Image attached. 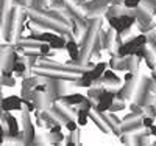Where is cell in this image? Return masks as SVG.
Masks as SVG:
<instances>
[{"label": "cell", "mask_w": 156, "mask_h": 146, "mask_svg": "<svg viewBox=\"0 0 156 146\" xmlns=\"http://www.w3.org/2000/svg\"><path fill=\"white\" fill-rule=\"evenodd\" d=\"M115 100V92L111 90V89H103V92L100 93L98 100H97V104H95V110L105 114V112H109V107L111 104L114 103Z\"/></svg>", "instance_id": "obj_1"}, {"label": "cell", "mask_w": 156, "mask_h": 146, "mask_svg": "<svg viewBox=\"0 0 156 146\" xmlns=\"http://www.w3.org/2000/svg\"><path fill=\"white\" fill-rule=\"evenodd\" d=\"M0 107H2V112L22 110L23 101L17 95H11V97H6V98H0Z\"/></svg>", "instance_id": "obj_2"}, {"label": "cell", "mask_w": 156, "mask_h": 146, "mask_svg": "<svg viewBox=\"0 0 156 146\" xmlns=\"http://www.w3.org/2000/svg\"><path fill=\"white\" fill-rule=\"evenodd\" d=\"M106 69H108V64H106V62H98L97 65H94L92 70H87L86 73H87V76L95 83V81H100V78L103 76V72H105Z\"/></svg>", "instance_id": "obj_3"}, {"label": "cell", "mask_w": 156, "mask_h": 146, "mask_svg": "<svg viewBox=\"0 0 156 146\" xmlns=\"http://www.w3.org/2000/svg\"><path fill=\"white\" fill-rule=\"evenodd\" d=\"M59 100L62 103H66L69 106H78L81 104L84 100H86V95H81V93H72V95H62L59 97Z\"/></svg>", "instance_id": "obj_4"}, {"label": "cell", "mask_w": 156, "mask_h": 146, "mask_svg": "<svg viewBox=\"0 0 156 146\" xmlns=\"http://www.w3.org/2000/svg\"><path fill=\"white\" fill-rule=\"evenodd\" d=\"M134 44L131 42V39L129 41H126L125 44H120L119 45V50H117V55H119V58H125V56H133L134 55Z\"/></svg>", "instance_id": "obj_5"}, {"label": "cell", "mask_w": 156, "mask_h": 146, "mask_svg": "<svg viewBox=\"0 0 156 146\" xmlns=\"http://www.w3.org/2000/svg\"><path fill=\"white\" fill-rule=\"evenodd\" d=\"M3 118H5V123H6V129L5 131H8L11 135H17V132H19L17 120L12 115H9L8 112H6V115H3Z\"/></svg>", "instance_id": "obj_6"}, {"label": "cell", "mask_w": 156, "mask_h": 146, "mask_svg": "<svg viewBox=\"0 0 156 146\" xmlns=\"http://www.w3.org/2000/svg\"><path fill=\"white\" fill-rule=\"evenodd\" d=\"M67 50L69 53V58L72 61H78V58H80V45H78L75 41H72V39H69V41L66 42V47H64Z\"/></svg>", "instance_id": "obj_7"}, {"label": "cell", "mask_w": 156, "mask_h": 146, "mask_svg": "<svg viewBox=\"0 0 156 146\" xmlns=\"http://www.w3.org/2000/svg\"><path fill=\"white\" fill-rule=\"evenodd\" d=\"M119 22H120V30H122V34H123L125 31H128L134 25L136 17L134 16H128V14H119Z\"/></svg>", "instance_id": "obj_8"}, {"label": "cell", "mask_w": 156, "mask_h": 146, "mask_svg": "<svg viewBox=\"0 0 156 146\" xmlns=\"http://www.w3.org/2000/svg\"><path fill=\"white\" fill-rule=\"evenodd\" d=\"M103 81H105V84L108 86H120V78L119 76H115V73L112 70H105L103 72Z\"/></svg>", "instance_id": "obj_9"}, {"label": "cell", "mask_w": 156, "mask_h": 146, "mask_svg": "<svg viewBox=\"0 0 156 146\" xmlns=\"http://www.w3.org/2000/svg\"><path fill=\"white\" fill-rule=\"evenodd\" d=\"M58 34L56 33H51V31H45V33H34L31 34V39H34V41L37 42H50L53 37H56Z\"/></svg>", "instance_id": "obj_10"}, {"label": "cell", "mask_w": 156, "mask_h": 146, "mask_svg": "<svg viewBox=\"0 0 156 146\" xmlns=\"http://www.w3.org/2000/svg\"><path fill=\"white\" fill-rule=\"evenodd\" d=\"M66 42H67V41H66L62 36H56V37H53V39L48 42V45H50L51 50H61V48L66 47Z\"/></svg>", "instance_id": "obj_11"}, {"label": "cell", "mask_w": 156, "mask_h": 146, "mask_svg": "<svg viewBox=\"0 0 156 146\" xmlns=\"http://www.w3.org/2000/svg\"><path fill=\"white\" fill-rule=\"evenodd\" d=\"M92 84H94V81L87 76L86 72H84L80 78H76V79H75V86H78V87H87V89H89Z\"/></svg>", "instance_id": "obj_12"}, {"label": "cell", "mask_w": 156, "mask_h": 146, "mask_svg": "<svg viewBox=\"0 0 156 146\" xmlns=\"http://www.w3.org/2000/svg\"><path fill=\"white\" fill-rule=\"evenodd\" d=\"M87 120H89V112L84 110V109L78 110V114H76V123H78V126H86Z\"/></svg>", "instance_id": "obj_13"}, {"label": "cell", "mask_w": 156, "mask_h": 146, "mask_svg": "<svg viewBox=\"0 0 156 146\" xmlns=\"http://www.w3.org/2000/svg\"><path fill=\"white\" fill-rule=\"evenodd\" d=\"M131 42L134 44L136 48H137V47H145L147 42H148V37H147L145 34H137V36L131 37Z\"/></svg>", "instance_id": "obj_14"}, {"label": "cell", "mask_w": 156, "mask_h": 146, "mask_svg": "<svg viewBox=\"0 0 156 146\" xmlns=\"http://www.w3.org/2000/svg\"><path fill=\"white\" fill-rule=\"evenodd\" d=\"M103 89H105V87H94L92 89V86H90L89 87V92H87V98L92 100V101H97L98 97H100V93L103 92Z\"/></svg>", "instance_id": "obj_15"}, {"label": "cell", "mask_w": 156, "mask_h": 146, "mask_svg": "<svg viewBox=\"0 0 156 146\" xmlns=\"http://www.w3.org/2000/svg\"><path fill=\"white\" fill-rule=\"evenodd\" d=\"M11 70H12V73H16V75H23L25 70H27V65H25V64L19 59V61H16L14 64H12Z\"/></svg>", "instance_id": "obj_16"}, {"label": "cell", "mask_w": 156, "mask_h": 146, "mask_svg": "<svg viewBox=\"0 0 156 146\" xmlns=\"http://www.w3.org/2000/svg\"><path fill=\"white\" fill-rule=\"evenodd\" d=\"M125 109V103H123V100H120V101H115L114 100V103L111 104V107H109V112H117V110H123Z\"/></svg>", "instance_id": "obj_17"}, {"label": "cell", "mask_w": 156, "mask_h": 146, "mask_svg": "<svg viewBox=\"0 0 156 146\" xmlns=\"http://www.w3.org/2000/svg\"><path fill=\"white\" fill-rule=\"evenodd\" d=\"M140 2L142 0H123V5H125V8H128V9H136L139 5H140Z\"/></svg>", "instance_id": "obj_18"}, {"label": "cell", "mask_w": 156, "mask_h": 146, "mask_svg": "<svg viewBox=\"0 0 156 146\" xmlns=\"http://www.w3.org/2000/svg\"><path fill=\"white\" fill-rule=\"evenodd\" d=\"M37 48H39V51H41V55H42V56H47V55H48V51L51 50L50 45H48V42H39V47H37Z\"/></svg>", "instance_id": "obj_19"}, {"label": "cell", "mask_w": 156, "mask_h": 146, "mask_svg": "<svg viewBox=\"0 0 156 146\" xmlns=\"http://www.w3.org/2000/svg\"><path fill=\"white\" fill-rule=\"evenodd\" d=\"M76 127H78V123H76L75 120H72V118H69V120L66 121V129H67L69 132H75Z\"/></svg>", "instance_id": "obj_20"}, {"label": "cell", "mask_w": 156, "mask_h": 146, "mask_svg": "<svg viewBox=\"0 0 156 146\" xmlns=\"http://www.w3.org/2000/svg\"><path fill=\"white\" fill-rule=\"evenodd\" d=\"M153 123H154L153 117H142V126L144 127H150Z\"/></svg>", "instance_id": "obj_21"}, {"label": "cell", "mask_w": 156, "mask_h": 146, "mask_svg": "<svg viewBox=\"0 0 156 146\" xmlns=\"http://www.w3.org/2000/svg\"><path fill=\"white\" fill-rule=\"evenodd\" d=\"M148 129H150V135H153V137H156V124L153 123V124H151V126H150Z\"/></svg>", "instance_id": "obj_22"}, {"label": "cell", "mask_w": 156, "mask_h": 146, "mask_svg": "<svg viewBox=\"0 0 156 146\" xmlns=\"http://www.w3.org/2000/svg\"><path fill=\"white\" fill-rule=\"evenodd\" d=\"M3 138H5V129L0 126V144L3 143Z\"/></svg>", "instance_id": "obj_23"}, {"label": "cell", "mask_w": 156, "mask_h": 146, "mask_svg": "<svg viewBox=\"0 0 156 146\" xmlns=\"http://www.w3.org/2000/svg\"><path fill=\"white\" fill-rule=\"evenodd\" d=\"M2 84H6V86H14V79H3Z\"/></svg>", "instance_id": "obj_24"}, {"label": "cell", "mask_w": 156, "mask_h": 146, "mask_svg": "<svg viewBox=\"0 0 156 146\" xmlns=\"http://www.w3.org/2000/svg\"><path fill=\"white\" fill-rule=\"evenodd\" d=\"M133 78H134L133 73H126V75H125V81H133Z\"/></svg>", "instance_id": "obj_25"}]
</instances>
